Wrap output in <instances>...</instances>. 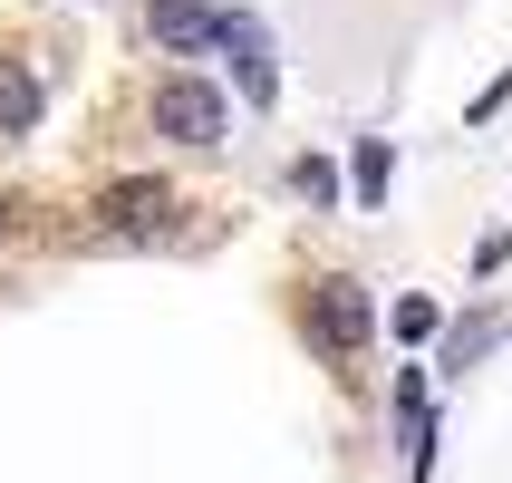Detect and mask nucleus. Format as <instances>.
I'll return each mask as SVG.
<instances>
[{
    "instance_id": "obj_1",
    "label": "nucleus",
    "mask_w": 512,
    "mask_h": 483,
    "mask_svg": "<svg viewBox=\"0 0 512 483\" xmlns=\"http://www.w3.org/2000/svg\"><path fill=\"white\" fill-rule=\"evenodd\" d=\"M87 213H97V232H116V242H155V232H174L184 203H174L165 174H126V184H97Z\"/></svg>"
},
{
    "instance_id": "obj_2",
    "label": "nucleus",
    "mask_w": 512,
    "mask_h": 483,
    "mask_svg": "<svg viewBox=\"0 0 512 483\" xmlns=\"http://www.w3.org/2000/svg\"><path fill=\"white\" fill-rule=\"evenodd\" d=\"M155 126L203 155V145H223V97H213L203 78H165V87H155Z\"/></svg>"
},
{
    "instance_id": "obj_3",
    "label": "nucleus",
    "mask_w": 512,
    "mask_h": 483,
    "mask_svg": "<svg viewBox=\"0 0 512 483\" xmlns=\"http://www.w3.org/2000/svg\"><path fill=\"white\" fill-rule=\"evenodd\" d=\"M223 49H232V87H242L252 107H271V97H281V78H271V39H261V20L223 10Z\"/></svg>"
},
{
    "instance_id": "obj_4",
    "label": "nucleus",
    "mask_w": 512,
    "mask_h": 483,
    "mask_svg": "<svg viewBox=\"0 0 512 483\" xmlns=\"http://www.w3.org/2000/svg\"><path fill=\"white\" fill-rule=\"evenodd\" d=\"M145 20H155V39H165L174 58L223 49V10H203V0H145Z\"/></svg>"
},
{
    "instance_id": "obj_5",
    "label": "nucleus",
    "mask_w": 512,
    "mask_h": 483,
    "mask_svg": "<svg viewBox=\"0 0 512 483\" xmlns=\"http://www.w3.org/2000/svg\"><path fill=\"white\" fill-rule=\"evenodd\" d=\"M319 339L339 348V358L368 348V290H358V281H329V290H319Z\"/></svg>"
},
{
    "instance_id": "obj_6",
    "label": "nucleus",
    "mask_w": 512,
    "mask_h": 483,
    "mask_svg": "<svg viewBox=\"0 0 512 483\" xmlns=\"http://www.w3.org/2000/svg\"><path fill=\"white\" fill-rule=\"evenodd\" d=\"M39 116H49V87H39V68L0 58V136H39Z\"/></svg>"
},
{
    "instance_id": "obj_7",
    "label": "nucleus",
    "mask_w": 512,
    "mask_h": 483,
    "mask_svg": "<svg viewBox=\"0 0 512 483\" xmlns=\"http://www.w3.org/2000/svg\"><path fill=\"white\" fill-rule=\"evenodd\" d=\"M387 174H397V145L368 136V145H358V174H348V184H358V203H387Z\"/></svg>"
},
{
    "instance_id": "obj_8",
    "label": "nucleus",
    "mask_w": 512,
    "mask_h": 483,
    "mask_svg": "<svg viewBox=\"0 0 512 483\" xmlns=\"http://www.w3.org/2000/svg\"><path fill=\"white\" fill-rule=\"evenodd\" d=\"M290 184H300L310 203H339V165H329V155H300V165H290Z\"/></svg>"
},
{
    "instance_id": "obj_9",
    "label": "nucleus",
    "mask_w": 512,
    "mask_h": 483,
    "mask_svg": "<svg viewBox=\"0 0 512 483\" xmlns=\"http://www.w3.org/2000/svg\"><path fill=\"white\" fill-rule=\"evenodd\" d=\"M387 329H397L406 348H416V339H435V300H397V310H387Z\"/></svg>"
},
{
    "instance_id": "obj_10",
    "label": "nucleus",
    "mask_w": 512,
    "mask_h": 483,
    "mask_svg": "<svg viewBox=\"0 0 512 483\" xmlns=\"http://www.w3.org/2000/svg\"><path fill=\"white\" fill-rule=\"evenodd\" d=\"M484 339H493L484 319H464V329H445V368H464V358H484Z\"/></svg>"
}]
</instances>
